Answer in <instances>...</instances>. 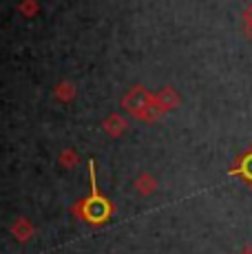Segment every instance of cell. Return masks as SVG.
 Here are the masks:
<instances>
[{"instance_id": "7", "label": "cell", "mask_w": 252, "mask_h": 254, "mask_svg": "<svg viewBox=\"0 0 252 254\" xmlns=\"http://www.w3.org/2000/svg\"><path fill=\"white\" fill-rule=\"evenodd\" d=\"M53 93H56V100H60V102H73L75 100V95H77V89H75V84L73 82H66V80H62L60 84H56V89H53Z\"/></svg>"}, {"instance_id": "9", "label": "cell", "mask_w": 252, "mask_h": 254, "mask_svg": "<svg viewBox=\"0 0 252 254\" xmlns=\"http://www.w3.org/2000/svg\"><path fill=\"white\" fill-rule=\"evenodd\" d=\"M77 164H80V157H77V153L73 148H66V150H62V153H60V166H62V168L73 170Z\"/></svg>"}, {"instance_id": "1", "label": "cell", "mask_w": 252, "mask_h": 254, "mask_svg": "<svg viewBox=\"0 0 252 254\" xmlns=\"http://www.w3.org/2000/svg\"><path fill=\"white\" fill-rule=\"evenodd\" d=\"M89 177H91V192L89 197L80 199L77 203L71 206V214L80 221L89 223V226H102L111 219L113 214V203L98 190V182H95V162H89Z\"/></svg>"}, {"instance_id": "4", "label": "cell", "mask_w": 252, "mask_h": 254, "mask_svg": "<svg viewBox=\"0 0 252 254\" xmlns=\"http://www.w3.org/2000/svg\"><path fill=\"white\" fill-rule=\"evenodd\" d=\"M33 232H36V228H33V223L29 221L27 217H18L16 221L11 223V234H13V239H16V241H20V243H27L29 239L33 237Z\"/></svg>"}, {"instance_id": "5", "label": "cell", "mask_w": 252, "mask_h": 254, "mask_svg": "<svg viewBox=\"0 0 252 254\" xmlns=\"http://www.w3.org/2000/svg\"><path fill=\"white\" fill-rule=\"evenodd\" d=\"M155 100H157V104L162 106V111L164 113H171L173 109H177L179 106V93L175 89H164V91H159L157 95H155Z\"/></svg>"}, {"instance_id": "10", "label": "cell", "mask_w": 252, "mask_h": 254, "mask_svg": "<svg viewBox=\"0 0 252 254\" xmlns=\"http://www.w3.org/2000/svg\"><path fill=\"white\" fill-rule=\"evenodd\" d=\"M18 11H20L25 18H33L38 11H40V4H38V0H22V2L18 4Z\"/></svg>"}, {"instance_id": "2", "label": "cell", "mask_w": 252, "mask_h": 254, "mask_svg": "<svg viewBox=\"0 0 252 254\" xmlns=\"http://www.w3.org/2000/svg\"><path fill=\"white\" fill-rule=\"evenodd\" d=\"M153 93L146 89V86H142V84H137V86H133L126 95L122 97V109L124 111H128L133 117H142L144 111L151 106V102H153Z\"/></svg>"}, {"instance_id": "3", "label": "cell", "mask_w": 252, "mask_h": 254, "mask_svg": "<svg viewBox=\"0 0 252 254\" xmlns=\"http://www.w3.org/2000/svg\"><path fill=\"white\" fill-rule=\"evenodd\" d=\"M102 128H104V133L109 135V137H120V135H122L124 130L128 128V122H126L124 115L111 113L104 122H102Z\"/></svg>"}, {"instance_id": "12", "label": "cell", "mask_w": 252, "mask_h": 254, "mask_svg": "<svg viewBox=\"0 0 252 254\" xmlns=\"http://www.w3.org/2000/svg\"><path fill=\"white\" fill-rule=\"evenodd\" d=\"M239 254H252V246H248V248H244Z\"/></svg>"}, {"instance_id": "6", "label": "cell", "mask_w": 252, "mask_h": 254, "mask_svg": "<svg viewBox=\"0 0 252 254\" xmlns=\"http://www.w3.org/2000/svg\"><path fill=\"white\" fill-rule=\"evenodd\" d=\"M135 190H137L142 197H151L155 190H157V182H155L153 175L142 173L137 179H135Z\"/></svg>"}, {"instance_id": "8", "label": "cell", "mask_w": 252, "mask_h": 254, "mask_svg": "<svg viewBox=\"0 0 252 254\" xmlns=\"http://www.w3.org/2000/svg\"><path fill=\"white\" fill-rule=\"evenodd\" d=\"M230 175H241V177L248 179V182L252 184V150H248V153L239 159V164L230 170Z\"/></svg>"}, {"instance_id": "11", "label": "cell", "mask_w": 252, "mask_h": 254, "mask_svg": "<svg viewBox=\"0 0 252 254\" xmlns=\"http://www.w3.org/2000/svg\"><path fill=\"white\" fill-rule=\"evenodd\" d=\"M244 29H246V36L252 38V7L246 9L244 13Z\"/></svg>"}]
</instances>
